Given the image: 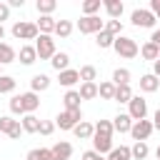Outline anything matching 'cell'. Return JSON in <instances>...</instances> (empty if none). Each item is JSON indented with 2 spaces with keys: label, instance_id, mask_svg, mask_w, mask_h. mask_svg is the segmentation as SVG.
Masks as SVG:
<instances>
[{
  "label": "cell",
  "instance_id": "34",
  "mask_svg": "<svg viewBox=\"0 0 160 160\" xmlns=\"http://www.w3.org/2000/svg\"><path fill=\"white\" fill-rule=\"evenodd\" d=\"M130 152H132L135 160H145L148 152H150V148H148V142H135V145L130 148Z\"/></svg>",
  "mask_w": 160,
  "mask_h": 160
},
{
  "label": "cell",
  "instance_id": "24",
  "mask_svg": "<svg viewBox=\"0 0 160 160\" xmlns=\"http://www.w3.org/2000/svg\"><path fill=\"white\" fill-rule=\"evenodd\" d=\"M50 65H52L58 72H62V70H68V65H70V55H68V52H55L52 60H50Z\"/></svg>",
  "mask_w": 160,
  "mask_h": 160
},
{
  "label": "cell",
  "instance_id": "45",
  "mask_svg": "<svg viewBox=\"0 0 160 160\" xmlns=\"http://www.w3.org/2000/svg\"><path fill=\"white\" fill-rule=\"evenodd\" d=\"M152 128L155 130H160V108L155 110V115H152Z\"/></svg>",
  "mask_w": 160,
  "mask_h": 160
},
{
  "label": "cell",
  "instance_id": "16",
  "mask_svg": "<svg viewBox=\"0 0 160 160\" xmlns=\"http://www.w3.org/2000/svg\"><path fill=\"white\" fill-rule=\"evenodd\" d=\"M72 132H75V138H78V140H90V138L95 135V125H90V122H85V120H82L80 125H75V128H72Z\"/></svg>",
  "mask_w": 160,
  "mask_h": 160
},
{
  "label": "cell",
  "instance_id": "53",
  "mask_svg": "<svg viewBox=\"0 0 160 160\" xmlns=\"http://www.w3.org/2000/svg\"><path fill=\"white\" fill-rule=\"evenodd\" d=\"M0 135H2V132H0Z\"/></svg>",
  "mask_w": 160,
  "mask_h": 160
},
{
  "label": "cell",
  "instance_id": "9",
  "mask_svg": "<svg viewBox=\"0 0 160 160\" xmlns=\"http://www.w3.org/2000/svg\"><path fill=\"white\" fill-rule=\"evenodd\" d=\"M152 122L150 120H138V122H132V130H130V135H132V140L135 142H145L150 135H152Z\"/></svg>",
  "mask_w": 160,
  "mask_h": 160
},
{
  "label": "cell",
  "instance_id": "1",
  "mask_svg": "<svg viewBox=\"0 0 160 160\" xmlns=\"http://www.w3.org/2000/svg\"><path fill=\"white\" fill-rule=\"evenodd\" d=\"M112 132H115L112 122H110V120H100V122L95 125V135H92V150H95V152H100V155L110 152V150H112Z\"/></svg>",
  "mask_w": 160,
  "mask_h": 160
},
{
  "label": "cell",
  "instance_id": "12",
  "mask_svg": "<svg viewBox=\"0 0 160 160\" xmlns=\"http://www.w3.org/2000/svg\"><path fill=\"white\" fill-rule=\"evenodd\" d=\"M50 150H52V160H70V155H72V145L65 142V140L55 142Z\"/></svg>",
  "mask_w": 160,
  "mask_h": 160
},
{
  "label": "cell",
  "instance_id": "30",
  "mask_svg": "<svg viewBox=\"0 0 160 160\" xmlns=\"http://www.w3.org/2000/svg\"><path fill=\"white\" fill-rule=\"evenodd\" d=\"M80 80H82V82H95V80H98L95 65H82V68H80Z\"/></svg>",
  "mask_w": 160,
  "mask_h": 160
},
{
  "label": "cell",
  "instance_id": "31",
  "mask_svg": "<svg viewBox=\"0 0 160 160\" xmlns=\"http://www.w3.org/2000/svg\"><path fill=\"white\" fill-rule=\"evenodd\" d=\"M112 82L115 85H130V70L128 68H118L112 72Z\"/></svg>",
  "mask_w": 160,
  "mask_h": 160
},
{
  "label": "cell",
  "instance_id": "17",
  "mask_svg": "<svg viewBox=\"0 0 160 160\" xmlns=\"http://www.w3.org/2000/svg\"><path fill=\"white\" fill-rule=\"evenodd\" d=\"M48 88H50V78H48V75H42V72L32 75V80H30V90H32V92H42V90H48Z\"/></svg>",
  "mask_w": 160,
  "mask_h": 160
},
{
  "label": "cell",
  "instance_id": "37",
  "mask_svg": "<svg viewBox=\"0 0 160 160\" xmlns=\"http://www.w3.org/2000/svg\"><path fill=\"white\" fill-rule=\"evenodd\" d=\"M98 10H100V0H85V2H82V12H85V18L95 15Z\"/></svg>",
  "mask_w": 160,
  "mask_h": 160
},
{
  "label": "cell",
  "instance_id": "49",
  "mask_svg": "<svg viewBox=\"0 0 160 160\" xmlns=\"http://www.w3.org/2000/svg\"><path fill=\"white\" fill-rule=\"evenodd\" d=\"M2 38H5V28L0 25V42H2Z\"/></svg>",
  "mask_w": 160,
  "mask_h": 160
},
{
  "label": "cell",
  "instance_id": "38",
  "mask_svg": "<svg viewBox=\"0 0 160 160\" xmlns=\"http://www.w3.org/2000/svg\"><path fill=\"white\" fill-rule=\"evenodd\" d=\"M12 90H15V78L0 75V92H12Z\"/></svg>",
  "mask_w": 160,
  "mask_h": 160
},
{
  "label": "cell",
  "instance_id": "28",
  "mask_svg": "<svg viewBox=\"0 0 160 160\" xmlns=\"http://www.w3.org/2000/svg\"><path fill=\"white\" fill-rule=\"evenodd\" d=\"M78 92H80L82 100H92V98H98V85L95 82H82Z\"/></svg>",
  "mask_w": 160,
  "mask_h": 160
},
{
  "label": "cell",
  "instance_id": "39",
  "mask_svg": "<svg viewBox=\"0 0 160 160\" xmlns=\"http://www.w3.org/2000/svg\"><path fill=\"white\" fill-rule=\"evenodd\" d=\"M105 30H108L110 35L120 38V32H122V22H120V20H108V22H105Z\"/></svg>",
  "mask_w": 160,
  "mask_h": 160
},
{
  "label": "cell",
  "instance_id": "52",
  "mask_svg": "<svg viewBox=\"0 0 160 160\" xmlns=\"http://www.w3.org/2000/svg\"><path fill=\"white\" fill-rule=\"evenodd\" d=\"M0 75H2V72H0Z\"/></svg>",
  "mask_w": 160,
  "mask_h": 160
},
{
  "label": "cell",
  "instance_id": "14",
  "mask_svg": "<svg viewBox=\"0 0 160 160\" xmlns=\"http://www.w3.org/2000/svg\"><path fill=\"white\" fill-rule=\"evenodd\" d=\"M112 128H115L118 132H130V130H132V118H130L128 112H118V115L112 118Z\"/></svg>",
  "mask_w": 160,
  "mask_h": 160
},
{
  "label": "cell",
  "instance_id": "10",
  "mask_svg": "<svg viewBox=\"0 0 160 160\" xmlns=\"http://www.w3.org/2000/svg\"><path fill=\"white\" fill-rule=\"evenodd\" d=\"M130 20H132V25H135V28H152L158 18H155L150 10H142V8H138V10H132Z\"/></svg>",
  "mask_w": 160,
  "mask_h": 160
},
{
  "label": "cell",
  "instance_id": "18",
  "mask_svg": "<svg viewBox=\"0 0 160 160\" xmlns=\"http://www.w3.org/2000/svg\"><path fill=\"white\" fill-rule=\"evenodd\" d=\"M158 88H160V80H158L152 72H148V75L140 78V90H142V92H155Z\"/></svg>",
  "mask_w": 160,
  "mask_h": 160
},
{
  "label": "cell",
  "instance_id": "8",
  "mask_svg": "<svg viewBox=\"0 0 160 160\" xmlns=\"http://www.w3.org/2000/svg\"><path fill=\"white\" fill-rule=\"evenodd\" d=\"M0 132H5L8 138L18 140L20 132H25V130H22V122H20V120H12L10 115H2V118H0Z\"/></svg>",
  "mask_w": 160,
  "mask_h": 160
},
{
  "label": "cell",
  "instance_id": "13",
  "mask_svg": "<svg viewBox=\"0 0 160 160\" xmlns=\"http://www.w3.org/2000/svg\"><path fill=\"white\" fill-rule=\"evenodd\" d=\"M58 82H60V85H65V88H72L75 82H80V70H72V68H68V70L58 72Z\"/></svg>",
  "mask_w": 160,
  "mask_h": 160
},
{
  "label": "cell",
  "instance_id": "26",
  "mask_svg": "<svg viewBox=\"0 0 160 160\" xmlns=\"http://www.w3.org/2000/svg\"><path fill=\"white\" fill-rule=\"evenodd\" d=\"M130 158H132V152H130V148H128V145L112 148V150L108 152V160H130Z\"/></svg>",
  "mask_w": 160,
  "mask_h": 160
},
{
  "label": "cell",
  "instance_id": "40",
  "mask_svg": "<svg viewBox=\"0 0 160 160\" xmlns=\"http://www.w3.org/2000/svg\"><path fill=\"white\" fill-rule=\"evenodd\" d=\"M10 112H12V115H25L22 108H20V95H12V98H10Z\"/></svg>",
  "mask_w": 160,
  "mask_h": 160
},
{
  "label": "cell",
  "instance_id": "33",
  "mask_svg": "<svg viewBox=\"0 0 160 160\" xmlns=\"http://www.w3.org/2000/svg\"><path fill=\"white\" fill-rule=\"evenodd\" d=\"M22 130L25 132H40V120L35 115H25L22 118Z\"/></svg>",
  "mask_w": 160,
  "mask_h": 160
},
{
  "label": "cell",
  "instance_id": "15",
  "mask_svg": "<svg viewBox=\"0 0 160 160\" xmlns=\"http://www.w3.org/2000/svg\"><path fill=\"white\" fill-rule=\"evenodd\" d=\"M55 25H58V20H55L52 15H40V20H38V30H40V35H50V32H55Z\"/></svg>",
  "mask_w": 160,
  "mask_h": 160
},
{
  "label": "cell",
  "instance_id": "48",
  "mask_svg": "<svg viewBox=\"0 0 160 160\" xmlns=\"http://www.w3.org/2000/svg\"><path fill=\"white\" fill-rule=\"evenodd\" d=\"M8 5H10V8H22V5H25V2H22V0H10V2H8Z\"/></svg>",
  "mask_w": 160,
  "mask_h": 160
},
{
  "label": "cell",
  "instance_id": "36",
  "mask_svg": "<svg viewBox=\"0 0 160 160\" xmlns=\"http://www.w3.org/2000/svg\"><path fill=\"white\" fill-rule=\"evenodd\" d=\"M72 32V22L70 20H58V25H55V35L58 38H68Z\"/></svg>",
  "mask_w": 160,
  "mask_h": 160
},
{
  "label": "cell",
  "instance_id": "22",
  "mask_svg": "<svg viewBox=\"0 0 160 160\" xmlns=\"http://www.w3.org/2000/svg\"><path fill=\"white\" fill-rule=\"evenodd\" d=\"M115 82L112 80H105V82H100L98 85V95L102 98V100H115Z\"/></svg>",
  "mask_w": 160,
  "mask_h": 160
},
{
  "label": "cell",
  "instance_id": "27",
  "mask_svg": "<svg viewBox=\"0 0 160 160\" xmlns=\"http://www.w3.org/2000/svg\"><path fill=\"white\" fill-rule=\"evenodd\" d=\"M25 160H52V150L50 148H35V150L28 152Z\"/></svg>",
  "mask_w": 160,
  "mask_h": 160
},
{
  "label": "cell",
  "instance_id": "32",
  "mask_svg": "<svg viewBox=\"0 0 160 160\" xmlns=\"http://www.w3.org/2000/svg\"><path fill=\"white\" fill-rule=\"evenodd\" d=\"M118 90H115V100L118 102H130L132 100V90H130V85H115Z\"/></svg>",
  "mask_w": 160,
  "mask_h": 160
},
{
  "label": "cell",
  "instance_id": "41",
  "mask_svg": "<svg viewBox=\"0 0 160 160\" xmlns=\"http://www.w3.org/2000/svg\"><path fill=\"white\" fill-rule=\"evenodd\" d=\"M52 130H55V122H50V120H40V135H52Z\"/></svg>",
  "mask_w": 160,
  "mask_h": 160
},
{
  "label": "cell",
  "instance_id": "11",
  "mask_svg": "<svg viewBox=\"0 0 160 160\" xmlns=\"http://www.w3.org/2000/svg\"><path fill=\"white\" fill-rule=\"evenodd\" d=\"M20 108H22V112L25 115H32L38 108H40V98H38V92H22L20 95Z\"/></svg>",
  "mask_w": 160,
  "mask_h": 160
},
{
  "label": "cell",
  "instance_id": "7",
  "mask_svg": "<svg viewBox=\"0 0 160 160\" xmlns=\"http://www.w3.org/2000/svg\"><path fill=\"white\" fill-rule=\"evenodd\" d=\"M128 115L132 118V122H138V120H145V115H148V100H142L140 95H132V100L128 102Z\"/></svg>",
  "mask_w": 160,
  "mask_h": 160
},
{
  "label": "cell",
  "instance_id": "21",
  "mask_svg": "<svg viewBox=\"0 0 160 160\" xmlns=\"http://www.w3.org/2000/svg\"><path fill=\"white\" fill-rule=\"evenodd\" d=\"M35 60H38L35 45H22V48H20V62H22V65H32Z\"/></svg>",
  "mask_w": 160,
  "mask_h": 160
},
{
  "label": "cell",
  "instance_id": "51",
  "mask_svg": "<svg viewBox=\"0 0 160 160\" xmlns=\"http://www.w3.org/2000/svg\"><path fill=\"white\" fill-rule=\"evenodd\" d=\"M98 160H108V158H102V155H100V158H98Z\"/></svg>",
  "mask_w": 160,
  "mask_h": 160
},
{
  "label": "cell",
  "instance_id": "43",
  "mask_svg": "<svg viewBox=\"0 0 160 160\" xmlns=\"http://www.w3.org/2000/svg\"><path fill=\"white\" fill-rule=\"evenodd\" d=\"M150 12L160 20V0H150Z\"/></svg>",
  "mask_w": 160,
  "mask_h": 160
},
{
  "label": "cell",
  "instance_id": "6",
  "mask_svg": "<svg viewBox=\"0 0 160 160\" xmlns=\"http://www.w3.org/2000/svg\"><path fill=\"white\" fill-rule=\"evenodd\" d=\"M78 30L85 32V35H98L105 30V22L98 18V15H90V18H80L78 20Z\"/></svg>",
  "mask_w": 160,
  "mask_h": 160
},
{
  "label": "cell",
  "instance_id": "19",
  "mask_svg": "<svg viewBox=\"0 0 160 160\" xmlns=\"http://www.w3.org/2000/svg\"><path fill=\"white\" fill-rule=\"evenodd\" d=\"M80 92L78 90H68L62 95V102H65V110H80Z\"/></svg>",
  "mask_w": 160,
  "mask_h": 160
},
{
  "label": "cell",
  "instance_id": "50",
  "mask_svg": "<svg viewBox=\"0 0 160 160\" xmlns=\"http://www.w3.org/2000/svg\"><path fill=\"white\" fill-rule=\"evenodd\" d=\"M155 155H158V160H160V145H158V150H155Z\"/></svg>",
  "mask_w": 160,
  "mask_h": 160
},
{
  "label": "cell",
  "instance_id": "3",
  "mask_svg": "<svg viewBox=\"0 0 160 160\" xmlns=\"http://www.w3.org/2000/svg\"><path fill=\"white\" fill-rule=\"evenodd\" d=\"M12 35L18 40H38L40 30H38V22H28V20H18L12 25Z\"/></svg>",
  "mask_w": 160,
  "mask_h": 160
},
{
  "label": "cell",
  "instance_id": "46",
  "mask_svg": "<svg viewBox=\"0 0 160 160\" xmlns=\"http://www.w3.org/2000/svg\"><path fill=\"white\" fill-rule=\"evenodd\" d=\"M150 42H152V45H158V48H160V28H158V30H155V32H152V35H150Z\"/></svg>",
  "mask_w": 160,
  "mask_h": 160
},
{
  "label": "cell",
  "instance_id": "29",
  "mask_svg": "<svg viewBox=\"0 0 160 160\" xmlns=\"http://www.w3.org/2000/svg\"><path fill=\"white\" fill-rule=\"evenodd\" d=\"M95 42H98V48H112L115 45V35H110L108 30H102V32L95 35Z\"/></svg>",
  "mask_w": 160,
  "mask_h": 160
},
{
  "label": "cell",
  "instance_id": "23",
  "mask_svg": "<svg viewBox=\"0 0 160 160\" xmlns=\"http://www.w3.org/2000/svg\"><path fill=\"white\" fill-rule=\"evenodd\" d=\"M102 5H105V10H108L110 20H118V18L122 15V0H105Z\"/></svg>",
  "mask_w": 160,
  "mask_h": 160
},
{
  "label": "cell",
  "instance_id": "5",
  "mask_svg": "<svg viewBox=\"0 0 160 160\" xmlns=\"http://www.w3.org/2000/svg\"><path fill=\"white\" fill-rule=\"evenodd\" d=\"M82 122V112L80 110H62L58 118H55V125L60 128V130H72L75 125H80Z\"/></svg>",
  "mask_w": 160,
  "mask_h": 160
},
{
  "label": "cell",
  "instance_id": "25",
  "mask_svg": "<svg viewBox=\"0 0 160 160\" xmlns=\"http://www.w3.org/2000/svg\"><path fill=\"white\" fill-rule=\"evenodd\" d=\"M140 55H142L145 60H152V62H155V60L160 58V48H158V45H152V42L148 40V42L140 48Z\"/></svg>",
  "mask_w": 160,
  "mask_h": 160
},
{
  "label": "cell",
  "instance_id": "47",
  "mask_svg": "<svg viewBox=\"0 0 160 160\" xmlns=\"http://www.w3.org/2000/svg\"><path fill=\"white\" fill-rule=\"evenodd\" d=\"M152 75H155V78L160 80V58H158V60L152 62Z\"/></svg>",
  "mask_w": 160,
  "mask_h": 160
},
{
  "label": "cell",
  "instance_id": "4",
  "mask_svg": "<svg viewBox=\"0 0 160 160\" xmlns=\"http://www.w3.org/2000/svg\"><path fill=\"white\" fill-rule=\"evenodd\" d=\"M35 50H38V58H40V60H52V55L58 52V50H55V40H52V35H38V40H35Z\"/></svg>",
  "mask_w": 160,
  "mask_h": 160
},
{
  "label": "cell",
  "instance_id": "44",
  "mask_svg": "<svg viewBox=\"0 0 160 160\" xmlns=\"http://www.w3.org/2000/svg\"><path fill=\"white\" fill-rule=\"evenodd\" d=\"M100 158V152H95V150H88V152H82V160H98Z\"/></svg>",
  "mask_w": 160,
  "mask_h": 160
},
{
  "label": "cell",
  "instance_id": "2",
  "mask_svg": "<svg viewBox=\"0 0 160 160\" xmlns=\"http://www.w3.org/2000/svg\"><path fill=\"white\" fill-rule=\"evenodd\" d=\"M112 50L120 55V58H128V60H132V58H138V52H140V48H138V42L132 40V38H125V35H120V38H115V45H112Z\"/></svg>",
  "mask_w": 160,
  "mask_h": 160
},
{
  "label": "cell",
  "instance_id": "42",
  "mask_svg": "<svg viewBox=\"0 0 160 160\" xmlns=\"http://www.w3.org/2000/svg\"><path fill=\"white\" fill-rule=\"evenodd\" d=\"M10 18V5L8 2H0V25H2V20H8Z\"/></svg>",
  "mask_w": 160,
  "mask_h": 160
},
{
  "label": "cell",
  "instance_id": "20",
  "mask_svg": "<svg viewBox=\"0 0 160 160\" xmlns=\"http://www.w3.org/2000/svg\"><path fill=\"white\" fill-rule=\"evenodd\" d=\"M15 58H18L15 48L8 42H0V65H10V62H15Z\"/></svg>",
  "mask_w": 160,
  "mask_h": 160
},
{
  "label": "cell",
  "instance_id": "35",
  "mask_svg": "<svg viewBox=\"0 0 160 160\" xmlns=\"http://www.w3.org/2000/svg\"><path fill=\"white\" fill-rule=\"evenodd\" d=\"M35 8H38V12H40V15H50V12L58 8V2H55V0H38V2H35Z\"/></svg>",
  "mask_w": 160,
  "mask_h": 160
}]
</instances>
